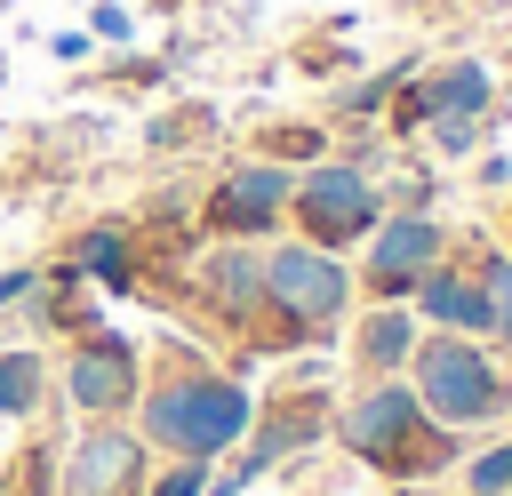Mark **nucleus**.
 Listing matches in <instances>:
<instances>
[{
	"instance_id": "1",
	"label": "nucleus",
	"mask_w": 512,
	"mask_h": 496,
	"mask_svg": "<svg viewBox=\"0 0 512 496\" xmlns=\"http://www.w3.org/2000/svg\"><path fill=\"white\" fill-rule=\"evenodd\" d=\"M128 424H136V440H144L152 456L224 464V456L248 440V424H256V392H248L232 368H216L200 344L168 336V344L144 360V392H136Z\"/></svg>"
},
{
	"instance_id": "2",
	"label": "nucleus",
	"mask_w": 512,
	"mask_h": 496,
	"mask_svg": "<svg viewBox=\"0 0 512 496\" xmlns=\"http://www.w3.org/2000/svg\"><path fill=\"white\" fill-rule=\"evenodd\" d=\"M328 440L344 456H360L368 472H384V480H432V472H456L464 464V432L432 424L408 376H360L336 400Z\"/></svg>"
},
{
	"instance_id": "3",
	"label": "nucleus",
	"mask_w": 512,
	"mask_h": 496,
	"mask_svg": "<svg viewBox=\"0 0 512 496\" xmlns=\"http://www.w3.org/2000/svg\"><path fill=\"white\" fill-rule=\"evenodd\" d=\"M352 296H360V288H352V256H328V248L280 232V240H264V312H256V328L240 336V352L264 360V352L328 344V336L344 328Z\"/></svg>"
},
{
	"instance_id": "4",
	"label": "nucleus",
	"mask_w": 512,
	"mask_h": 496,
	"mask_svg": "<svg viewBox=\"0 0 512 496\" xmlns=\"http://www.w3.org/2000/svg\"><path fill=\"white\" fill-rule=\"evenodd\" d=\"M408 384L424 400L432 424L448 432H480L496 416H512V368L480 344V336H448V328H424L416 352H408Z\"/></svg>"
},
{
	"instance_id": "5",
	"label": "nucleus",
	"mask_w": 512,
	"mask_h": 496,
	"mask_svg": "<svg viewBox=\"0 0 512 496\" xmlns=\"http://www.w3.org/2000/svg\"><path fill=\"white\" fill-rule=\"evenodd\" d=\"M376 216H384L376 168H360V160H344V152L296 168V200H288V232H296V240H312V248H328V256H352V248L376 232Z\"/></svg>"
},
{
	"instance_id": "6",
	"label": "nucleus",
	"mask_w": 512,
	"mask_h": 496,
	"mask_svg": "<svg viewBox=\"0 0 512 496\" xmlns=\"http://www.w3.org/2000/svg\"><path fill=\"white\" fill-rule=\"evenodd\" d=\"M288 200H296V168L248 152L208 176V192L192 200V224H200V240H256L264 248L288 232Z\"/></svg>"
},
{
	"instance_id": "7",
	"label": "nucleus",
	"mask_w": 512,
	"mask_h": 496,
	"mask_svg": "<svg viewBox=\"0 0 512 496\" xmlns=\"http://www.w3.org/2000/svg\"><path fill=\"white\" fill-rule=\"evenodd\" d=\"M56 400L72 424H104V416H128L136 392H144V344L128 328H88L64 344V360L48 368Z\"/></svg>"
},
{
	"instance_id": "8",
	"label": "nucleus",
	"mask_w": 512,
	"mask_h": 496,
	"mask_svg": "<svg viewBox=\"0 0 512 496\" xmlns=\"http://www.w3.org/2000/svg\"><path fill=\"white\" fill-rule=\"evenodd\" d=\"M176 304H192V320L224 328V336H248L256 312H264V248L256 240H200L176 280H168Z\"/></svg>"
},
{
	"instance_id": "9",
	"label": "nucleus",
	"mask_w": 512,
	"mask_h": 496,
	"mask_svg": "<svg viewBox=\"0 0 512 496\" xmlns=\"http://www.w3.org/2000/svg\"><path fill=\"white\" fill-rule=\"evenodd\" d=\"M448 248H456V232H448L432 208H384V216H376V232L360 240L352 288H360L368 304H408V296H416V280H424Z\"/></svg>"
},
{
	"instance_id": "10",
	"label": "nucleus",
	"mask_w": 512,
	"mask_h": 496,
	"mask_svg": "<svg viewBox=\"0 0 512 496\" xmlns=\"http://www.w3.org/2000/svg\"><path fill=\"white\" fill-rule=\"evenodd\" d=\"M152 448L136 440L128 416H104V424H72L64 448H56V496H144L152 480Z\"/></svg>"
},
{
	"instance_id": "11",
	"label": "nucleus",
	"mask_w": 512,
	"mask_h": 496,
	"mask_svg": "<svg viewBox=\"0 0 512 496\" xmlns=\"http://www.w3.org/2000/svg\"><path fill=\"white\" fill-rule=\"evenodd\" d=\"M328 424H336V400H328V392H312V384H288V392L256 400V424H248V440H240L232 456L248 464V480H264L280 456L320 448V440H328Z\"/></svg>"
},
{
	"instance_id": "12",
	"label": "nucleus",
	"mask_w": 512,
	"mask_h": 496,
	"mask_svg": "<svg viewBox=\"0 0 512 496\" xmlns=\"http://www.w3.org/2000/svg\"><path fill=\"white\" fill-rule=\"evenodd\" d=\"M408 312L424 320V328H448V336H496V312H488V288H480V272L448 248L424 280H416V296H408Z\"/></svg>"
},
{
	"instance_id": "13",
	"label": "nucleus",
	"mask_w": 512,
	"mask_h": 496,
	"mask_svg": "<svg viewBox=\"0 0 512 496\" xmlns=\"http://www.w3.org/2000/svg\"><path fill=\"white\" fill-rule=\"evenodd\" d=\"M56 256H64L88 288H112V296H136V288H144V248H136L128 216H88Z\"/></svg>"
},
{
	"instance_id": "14",
	"label": "nucleus",
	"mask_w": 512,
	"mask_h": 496,
	"mask_svg": "<svg viewBox=\"0 0 512 496\" xmlns=\"http://www.w3.org/2000/svg\"><path fill=\"white\" fill-rule=\"evenodd\" d=\"M416 88V104H424V120H488L496 112V72L480 64V56H448V64H432V72H416L408 80Z\"/></svg>"
},
{
	"instance_id": "15",
	"label": "nucleus",
	"mask_w": 512,
	"mask_h": 496,
	"mask_svg": "<svg viewBox=\"0 0 512 496\" xmlns=\"http://www.w3.org/2000/svg\"><path fill=\"white\" fill-rule=\"evenodd\" d=\"M416 336H424V320L408 312V304H368L360 320H352V376H408V352H416Z\"/></svg>"
},
{
	"instance_id": "16",
	"label": "nucleus",
	"mask_w": 512,
	"mask_h": 496,
	"mask_svg": "<svg viewBox=\"0 0 512 496\" xmlns=\"http://www.w3.org/2000/svg\"><path fill=\"white\" fill-rule=\"evenodd\" d=\"M224 136V112L208 104V96H176V104H160L152 120H144V152L152 160H184V152H208Z\"/></svg>"
},
{
	"instance_id": "17",
	"label": "nucleus",
	"mask_w": 512,
	"mask_h": 496,
	"mask_svg": "<svg viewBox=\"0 0 512 496\" xmlns=\"http://www.w3.org/2000/svg\"><path fill=\"white\" fill-rule=\"evenodd\" d=\"M48 400V352L32 336H8L0 344V424H32Z\"/></svg>"
},
{
	"instance_id": "18",
	"label": "nucleus",
	"mask_w": 512,
	"mask_h": 496,
	"mask_svg": "<svg viewBox=\"0 0 512 496\" xmlns=\"http://www.w3.org/2000/svg\"><path fill=\"white\" fill-rule=\"evenodd\" d=\"M168 56H144V48H104L96 56V72L88 80H72V88H112V96H144V88H168Z\"/></svg>"
},
{
	"instance_id": "19",
	"label": "nucleus",
	"mask_w": 512,
	"mask_h": 496,
	"mask_svg": "<svg viewBox=\"0 0 512 496\" xmlns=\"http://www.w3.org/2000/svg\"><path fill=\"white\" fill-rule=\"evenodd\" d=\"M256 160H280V168H312L328 152V120H264L256 136Z\"/></svg>"
},
{
	"instance_id": "20",
	"label": "nucleus",
	"mask_w": 512,
	"mask_h": 496,
	"mask_svg": "<svg viewBox=\"0 0 512 496\" xmlns=\"http://www.w3.org/2000/svg\"><path fill=\"white\" fill-rule=\"evenodd\" d=\"M56 448H64V440L32 432V440L0 464V496H56Z\"/></svg>"
},
{
	"instance_id": "21",
	"label": "nucleus",
	"mask_w": 512,
	"mask_h": 496,
	"mask_svg": "<svg viewBox=\"0 0 512 496\" xmlns=\"http://www.w3.org/2000/svg\"><path fill=\"white\" fill-rule=\"evenodd\" d=\"M416 72V56H400V64H384V72H368V80H352V88H336L328 96V120H376L384 104H392V88Z\"/></svg>"
},
{
	"instance_id": "22",
	"label": "nucleus",
	"mask_w": 512,
	"mask_h": 496,
	"mask_svg": "<svg viewBox=\"0 0 512 496\" xmlns=\"http://www.w3.org/2000/svg\"><path fill=\"white\" fill-rule=\"evenodd\" d=\"M456 496H512V440L480 448V456L456 472Z\"/></svg>"
},
{
	"instance_id": "23",
	"label": "nucleus",
	"mask_w": 512,
	"mask_h": 496,
	"mask_svg": "<svg viewBox=\"0 0 512 496\" xmlns=\"http://www.w3.org/2000/svg\"><path fill=\"white\" fill-rule=\"evenodd\" d=\"M88 40H96V56L104 48H136V16L120 8V0H88V24H80Z\"/></svg>"
},
{
	"instance_id": "24",
	"label": "nucleus",
	"mask_w": 512,
	"mask_h": 496,
	"mask_svg": "<svg viewBox=\"0 0 512 496\" xmlns=\"http://www.w3.org/2000/svg\"><path fill=\"white\" fill-rule=\"evenodd\" d=\"M416 136H424V144H432L440 160H464V152H480V136H488V120H448V112H440V120H424Z\"/></svg>"
},
{
	"instance_id": "25",
	"label": "nucleus",
	"mask_w": 512,
	"mask_h": 496,
	"mask_svg": "<svg viewBox=\"0 0 512 496\" xmlns=\"http://www.w3.org/2000/svg\"><path fill=\"white\" fill-rule=\"evenodd\" d=\"M208 488V464L200 456H160V472L144 480V496H200Z\"/></svg>"
},
{
	"instance_id": "26",
	"label": "nucleus",
	"mask_w": 512,
	"mask_h": 496,
	"mask_svg": "<svg viewBox=\"0 0 512 496\" xmlns=\"http://www.w3.org/2000/svg\"><path fill=\"white\" fill-rule=\"evenodd\" d=\"M40 288V264H0V320H16Z\"/></svg>"
},
{
	"instance_id": "27",
	"label": "nucleus",
	"mask_w": 512,
	"mask_h": 496,
	"mask_svg": "<svg viewBox=\"0 0 512 496\" xmlns=\"http://www.w3.org/2000/svg\"><path fill=\"white\" fill-rule=\"evenodd\" d=\"M296 64H304V72H344V64H352V48H344V32H336V40H304V48H296Z\"/></svg>"
},
{
	"instance_id": "28",
	"label": "nucleus",
	"mask_w": 512,
	"mask_h": 496,
	"mask_svg": "<svg viewBox=\"0 0 512 496\" xmlns=\"http://www.w3.org/2000/svg\"><path fill=\"white\" fill-rule=\"evenodd\" d=\"M48 56H56V64H88V56H96V40H88L80 24H64V32H48Z\"/></svg>"
},
{
	"instance_id": "29",
	"label": "nucleus",
	"mask_w": 512,
	"mask_h": 496,
	"mask_svg": "<svg viewBox=\"0 0 512 496\" xmlns=\"http://www.w3.org/2000/svg\"><path fill=\"white\" fill-rule=\"evenodd\" d=\"M472 176H480V192H504V184H512V160H504V152H488Z\"/></svg>"
},
{
	"instance_id": "30",
	"label": "nucleus",
	"mask_w": 512,
	"mask_h": 496,
	"mask_svg": "<svg viewBox=\"0 0 512 496\" xmlns=\"http://www.w3.org/2000/svg\"><path fill=\"white\" fill-rule=\"evenodd\" d=\"M408 496H456V488H424V480H416V488H408Z\"/></svg>"
},
{
	"instance_id": "31",
	"label": "nucleus",
	"mask_w": 512,
	"mask_h": 496,
	"mask_svg": "<svg viewBox=\"0 0 512 496\" xmlns=\"http://www.w3.org/2000/svg\"><path fill=\"white\" fill-rule=\"evenodd\" d=\"M504 240H512V208H504ZM504 256H512V248H504Z\"/></svg>"
},
{
	"instance_id": "32",
	"label": "nucleus",
	"mask_w": 512,
	"mask_h": 496,
	"mask_svg": "<svg viewBox=\"0 0 512 496\" xmlns=\"http://www.w3.org/2000/svg\"><path fill=\"white\" fill-rule=\"evenodd\" d=\"M0 80H8V48H0Z\"/></svg>"
},
{
	"instance_id": "33",
	"label": "nucleus",
	"mask_w": 512,
	"mask_h": 496,
	"mask_svg": "<svg viewBox=\"0 0 512 496\" xmlns=\"http://www.w3.org/2000/svg\"><path fill=\"white\" fill-rule=\"evenodd\" d=\"M8 336H16V328H8V320H0V344H8Z\"/></svg>"
},
{
	"instance_id": "34",
	"label": "nucleus",
	"mask_w": 512,
	"mask_h": 496,
	"mask_svg": "<svg viewBox=\"0 0 512 496\" xmlns=\"http://www.w3.org/2000/svg\"><path fill=\"white\" fill-rule=\"evenodd\" d=\"M8 8H16V0H0V16H8Z\"/></svg>"
},
{
	"instance_id": "35",
	"label": "nucleus",
	"mask_w": 512,
	"mask_h": 496,
	"mask_svg": "<svg viewBox=\"0 0 512 496\" xmlns=\"http://www.w3.org/2000/svg\"><path fill=\"white\" fill-rule=\"evenodd\" d=\"M504 96H512V88H504Z\"/></svg>"
},
{
	"instance_id": "36",
	"label": "nucleus",
	"mask_w": 512,
	"mask_h": 496,
	"mask_svg": "<svg viewBox=\"0 0 512 496\" xmlns=\"http://www.w3.org/2000/svg\"><path fill=\"white\" fill-rule=\"evenodd\" d=\"M80 8H88V0H80Z\"/></svg>"
}]
</instances>
